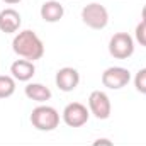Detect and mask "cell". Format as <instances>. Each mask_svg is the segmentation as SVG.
Masks as SVG:
<instances>
[{"label":"cell","instance_id":"1","mask_svg":"<svg viewBox=\"0 0 146 146\" xmlns=\"http://www.w3.org/2000/svg\"><path fill=\"white\" fill-rule=\"evenodd\" d=\"M12 49L15 54H19L24 60H29V61L41 60L44 54V44L34 31L19 33L12 41Z\"/></svg>","mask_w":146,"mask_h":146},{"label":"cell","instance_id":"2","mask_svg":"<svg viewBox=\"0 0 146 146\" xmlns=\"http://www.w3.org/2000/svg\"><path fill=\"white\" fill-rule=\"evenodd\" d=\"M31 124L39 131H53L60 124V114L49 106H39L31 112Z\"/></svg>","mask_w":146,"mask_h":146},{"label":"cell","instance_id":"3","mask_svg":"<svg viewBox=\"0 0 146 146\" xmlns=\"http://www.w3.org/2000/svg\"><path fill=\"white\" fill-rule=\"evenodd\" d=\"M82 21L90 27V29H104L109 22V12L104 5L100 3H88L82 10Z\"/></svg>","mask_w":146,"mask_h":146},{"label":"cell","instance_id":"4","mask_svg":"<svg viewBox=\"0 0 146 146\" xmlns=\"http://www.w3.org/2000/svg\"><path fill=\"white\" fill-rule=\"evenodd\" d=\"M109 53L115 60H127L134 53V41L127 33H117L109 41Z\"/></svg>","mask_w":146,"mask_h":146},{"label":"cell","instance_id":"5","mask_svg":"<svg viewBox=\"0 0 146 146\" xmlns=\"http://www.w3.org/2000/svg\"><path fill=\"white\" fill-rule=\"evenodd\" d=\"M129 80H131V73L122 66H110L102 73V85L110 90H119L126 87Z\"/></svg>","mask_w":146,"mask_h":146},{"label":"cell","instance_id":"6","mask_svg":"<svg viewBox=\"0 0 146 146\" xmlns=\"http://www.w3.org/2000/svg\"><path fill=\"white\" fill-rule=\"evenodd\" d=\"M88 115H90L88 109L80 102H72L63 110V121L70 127H82L83 124H87Z\"/></svg>","mask_w":146,"mask_h":146},{"label":"cell","instance_id":"7","mask_svg":"<svg viewBox=\"0 0 146 146\" xmlns=\"http://www.w3.org/2000/svg\"><path fill=\"white\" fill-rule=\"evenodd\" d=\"M88 107H90V112L100 121H106V119L110 117V110H112L110 109V100L109 97L104 92H100V90H95V92L90 94Z\"/></svg>","mask_w":146,"mask_h":146},{"label":"cell","instance_id":"8","mask_svg":"<svg viewBox=\"0 0 146 146\" xmlns=\"http://www.w3.org/2000/svg\"><path fill=\"white\" fill-rule=\"evenodd\" d=\"M56 87L61 92H73L80 83V73L72 66H65L56 72Z\"/></svg>","mask_w":146,"mask_h":146},{"label":"cell","instance_id":"9","mask_svg":"<svg viewBox=\"0 0 146 146\" xmlns=\"http://www.w3.org/2000/svg\"><path fill=\"white\" fill-rule=\"evenodd\" d=\"M21 24H22L21 14L15 9H5L0 12V31L2 33H5V34L17 33Z\"/></svg>","mask_w":146,"mask_h":146},{"label":"cell","instance_id":"10","mask_svg":"<svg viewBox=\"0 0 146 146\" xmlns=\"http://www.w3.org/2000/svg\"><path fill=\"white\" fill-rule=\"evenodd\" d=\"M65 15V7L56 0H48L41 5V19L46 22H58Z\"/></svg>","mask_w":146,"mask_h":146},{"label":"cell","instance_id":"11","mask_svg":"<svg viewBox=\"0 0 146 146\" xmlns=\"http://www.w3.org/2000/svg\"><path fill=\"white\" fill-rule=\"evenodd\" d=\"M10 73H12V76H14L15 80H19V82H27V80H31V78L34 76L36 66H34V63L29 61V60H17V61L12 63Z\"/></svg>","mask_w":146,"mask_h":146},{"label":"cell","instance_id":"12","mask_svg":"<svg viewBox=\"0 0 146 146\" xmlns=\"http://www.w3.org/2000/svg\"><path fill=\"white\" fill-rule=\"evenodd\" d=\"M26 95L34 102H46L51 99V90L41 83H29L26 87Z\"/></svg>","mask_w":146,"mask_h":146},{"label":"cell","instance_id":"13","mask_svg":"<svg viewBox=\"0 0 146 146\" xmlns=\"http://www.w3.org/2000/svg\"><path fill=\"white\" fill-rule=\"evenodd\" d=\"M15 92V80L9 75H0V99H9Z\"/></svg>","mask_w":146,"mask_h":146},{"label":"cell","instance_id":"14","mask_svg":"<svg viewBox=\"0 0 146 146\" xmlns=\"http://www.w3.org/2000/svg\"><path fill=\"white\" fill-rule=\"evenodd\" d=\"M134 87L138 92L146 94V68H141L134 76Z\"/></svg>","mask_w":146,"mask_h":146},{"label":"cell","instance_id":"15","mask_svg":"<svg viewBox=\"0 0 146 146\" xmlns=\"http://www.w3.org/2000/svg\"><path fill=\"white\" fill-rule=\"evenodd\" d=\"M136 39L141 46L146 48V22H143V21L136 26Z\"/></svg>","mask_w":146,"mask_h":146},{"label":"cell","instance_id":"16","mask_svg":"<svg viewBox=\"0 0 146 146\" xmlns=\"http://www.w3.org/2000/svg\"><path fill=\"white\" fill-rule=\"evenodd\" d=\"M104 145H107V146H112V143H110L109 139H97V141L94 143V146H104Z\"/></svg>","mask_w":146,"mask_h":146},{"label":"cell","instance_id":"17","mask_svg":"<svg viewBox=\"0 0 146 146\" xmlns=\"http://www.w3.org/2000/svg\"><path fill=\"white\" fill-rule=\"evenodd\" d=\"M5 3H9V5H15V3H19L21 0H3Z\"/></svg>","mask_w":146,"mask_h":146},{"label":"cell","instance_id":"18","mask_svg":"<svg viewBox=\"0 0 146 146\" xmlns=\"http://www.w3.org/2000/svg\"><path fill=\"white\" fill-rule=\"evenodd\" d=\"M141 15H143V22H146V5L143 7V12H141Z\"/></svg>","mask_w":146,"mask_h":146}]
</instances>
